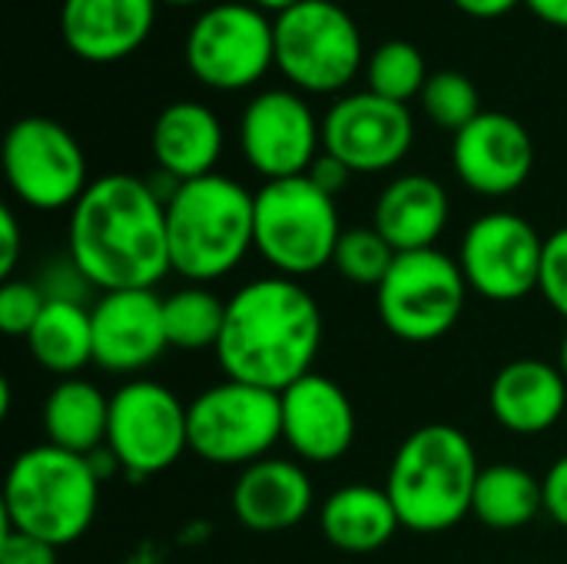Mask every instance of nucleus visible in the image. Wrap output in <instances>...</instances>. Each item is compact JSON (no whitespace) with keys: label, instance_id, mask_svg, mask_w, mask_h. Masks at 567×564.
<instances>
[{"label":"nucleus","instance_id":"20e7f679","mask_svg":"<svg viewBox=\"0 0 567 564\" xmlns=\"http://www.w3.org/2000/svg\"><path fill=\"white\" fill-rule=\"evenodd\" d=\"M169 269L186 283H216L256 249V193L223 173L179 183L166 199Z\"/></svg>","mask_w":567,"mask_h":564},{"label":"nucleus","instance_id":"a211bd4d","mask_svg":"<svg viewBox=\"0 0 567 564\" xmlns=\"http://www.w3.org/2000/svg\"><path fill=\"white\" fill-rule=\"evenodd\" d=\"M282 399V442L312 465H332L349 455L355 442V409L339 382L309 372Z\"/></svg>","mask_w":567,"mask_h":564},{"label":"nucleus","instance_id":"4c0bfd02","mask_svg":"<svg viewBox=\"0 0 567 564\" xmlns=\"http://www.w3.org/2000/svg\"><path fill=\"white\" fill-rule=\"evenodd\" d=\"M462 13L468 17H478V20H495L502 13H508L512 7L525 3V0H452Z\"/></svg>","mask_w":567,"mask_h":564},{"label":"nucleus","instance_id":"9d476101","mask_svg":"<svg viewBox=\"0 0 567 564\" xmlns=\"http://www.w3.org/2000/svg\"><path fill=\"white\" fill-rule=\"evenodd\" d=\"M183 57L189 73L209 90H249L276 66L272 17L243 0L213 3L186 30Z\"/></svg>","mask_w":567,"mask_h":564},{"label":"nucleus","instance_id":"f03ea898","mask_svg":"<svg viewBox=\"0 0 567 564\" xmlns=\"http://www.w3.org/2000/svg\"><path fill=\"white\" fill-rule=\"evenodd\" d=\"M322 349V309L289 276L246 283L226 302V326L216 346L226 379L286 392L309 372Z\"/></svg>","mask_w":567,"mask_h":564},{"label":"nucleus","instance_id":"58836bf2","mask_svg":"<svg viewBox=\"0 0 567 564\" xmlns=\"http://www.w3.org/2000/svg\"><path fill=\"white\" fill-rule=\"evenodd\" d=\"M532 7V13L548 23V27H558L567 30V0H525Z\"/></svg>","mask_w":567,"mask_h":564},{"label":"nucleus","instance_id":"c756f323","mask_svg":"<svg viewBox=\"0 0 567 564\" xmlns=\"http://www.w3.org/2000/svg\"><path fill=\"white\" fill-rule=\"evenodd\" d=\"M419 100H422L425 116L439 130H449V133L465 130L482 113L478 86L465 73H458V70H439V73H432Z\"/></svg>","mask_w":567,"mask_h":564},{"label":"nucleus","instance_id":"6ab92c4d","mask_svg":"<svg viewBox=\"0 0 567 564\" xmlns=\"http://www.w3.org/2000/svg\"><path fill=\"white\" fill-rule=\"evenodd\" d=\"M156 3L159 0H63V43L86 63H116L146 43L156 23Z\"/></svg>","mask_w":567,"mask_h":564},{"label":"nucleus","instance_id":"7ed1b4c3","mask_svg":"<svg viewBox=\"0 0 567 564\" xmlns=\"http://www.w3.org/2000/svg\"><path fill=\"white\" fill-rule=\"evenodd\" d=\"M478 475L482 465L472 439L455 425L432 422L405 435L395 449L385 492L402 529L415 535H439L472 515Z\"/></svg>","mask_w":567,"mask_h":564},{"label":"nucleus","instance_id":"ddd939ff","mask_svg":"<svg viewBox=\"0 0 567 564\" xmlns=\"http://www.w3.org/2000/svg\"><path fill=\"white\" fill-rule=\"evenodd\" d=\"M545 236L518 213L478 216L458 246V266L472 293L488 302H522L538 293Z\"/></svg>","mask_w":567,"mask_h":564},{"label":"nucleus","instance_id":"f704fd0d","mask_svg":"<svg viewBox=\"0 0 567 564\" xmlns=\"http://www.w3.org/2000/svg\"><path fill=\"white\" fill-rule=\"evenodd\" d=\"M545 489V515L567 529V455H561L542 479Z\"/></svg>","mask_w":567,"mask_h":564},{"label":"nucleus","instance_id":"b1692460","mask_svg":"<svg viewBox=\"0 0 567 564\" xmlns=\"http://www.w3.org/2000/svg\"><path fill=\"white\" fill-rule=\"evenodd\" d=\"M319 525H322L326 542L336 545L339 552H349V555L379 552L402 529L399 512H395L385 485L372 489L362 482L336 489L319 509Z\"/></svg>","mask_w":567,"mask_h":564},{"label":"nucleus","instance_id":"0eeeda50","mask_svg":"<svg viewBox=\"0 0 567 564\" xmlns=\"http://www.w3.org/2000/svg\"><path fill=\"white\" fill-rule=\"evenodd\" d=\"M186 429L199 462L246 469L282 442V399L272 389L223 379L186 406Z\"/></svg>","mask_w":567,"mask_h":564},{"label":"nucleus","instance_id":"dca6fc26","mask_svg":"<svg viewBox=\"0 0 567 564\" xmlns=\"http://www.w3.org/2000/svg\"><path fill=\"white\" fill-rule=\"evenodd\" d=\"M452 166L458 180L488 199L518 193L535 170V140L508 113L482 110L452 140Z\"/></svg>","mask_w":567,"mask_h":564},{"label":"nucleus","instance_id":"aec40b11","mask_svg":"<svg viewBox=\"0 0 567 564\" xmlns=\"http://www.w3.org/2000/svg\"><path fill=\"white\" fill-rule=\"evenodd\" d=\"M316 492L309 472L292 459H262L246 465L233 485L229 505L243 529L276 535L296 529L312 512Z\"/></svg>","mask_w":567,"mask_h":564},{"label":"nucleus","instance_id":"f8f14e48","mask_svg":"<svg viewBox=\"0 0 567 564\" xmlns=\"http://www.w3.org/2000/svg\"><path fill=\"white\" fill-rule=\"evenodd\" d=\"M106 452L116 465L133 475H159L189 452L186 406L173 389L153 379L123 382L110 396Z\"/></svg>","mask_w":567,"mask_h":564},{"label":"nucleus","instance_id":"6e6552de","mask_svg":"<svg viewBox=\"0 0 567 564\" xmlns=\"http://www.w3.org/2000/svg\"><path fill=\"white\" fill-rule=\"evenodd\" d=\"M276 70L302 93H339L362 70V33L336 0H299L272 17Z\"/></svg>","mask_w":567,"mask_h":564},{"label":"nucleus","instance_id":"9b49d317","mask_svg":"<svg viewBox=\"0 0 567 564\" xmlns=\"http://www.w3.org/2000/svg\"><path fill=\"white\" fill-rule=\"evenodd\" d=\"M3 176L13 196L40 213L73 209L90 186L83 146L50 116H20L7 130Z\"/></svg>","mask_w":567,"mask_h":564},{"label":"nucleus","instance_id":"2eb2a0df","mask_svg":"<svg viewBox=\"0 0 567 564\" xmlns=\"http://www.w3.org/2000/svg\"><path fill=\"white\" fill-rule=\"evenodd\" d=\"M415 140V123L405 103L385 96L349 93L322 116V150L342 160L352 173H385L399 166Z\"/></svg>","mask_w":567,"mask_h":564},{"label":"nucleus","instance_id":"39448f33","mask_svg":"<svg viewBox=\"0 0 567 564\" xmlns=\"http://www.w3.org/2000/svg\"><path fill=\"white\" fill-rule=\"evenodd\" d=\"M100 475L90 455L63 452L50 442L23 449L3 482V529L50 542H80L100 505Z\"/></svg>","mask_w":567,"mask_h":564},{"label":"nucleus","instance_id":"f257e3e1","mask_svg":"<svg viewBox=\"0 0 567 564\" xmlns=\"http://www.w3.org/2000/svg\"><path fill=\"white\" fill-rule=\"evenodd\" d=\"M66 256L100 293L153 289L169 269L166 203L130 173L90 180L70 209Z\"/></svg>","mask_w":567,"mask_h":564},{"label":"nucleus","instance_id":"412c9836","mask_svg":"<svg viewBox=\"0 0 567 564\" xmlns=\"http://www.w3.org/2000/svg\"><path fill=\"white\" fill-rule=\"evenodd\" d=\"M495 422L512 435H542L567 409L565 372L545 359H515L502 366L488 389Z\"/></svg>","mask_w":567,"mask_h":564},{"label":"nucleus","instance_id":"e433bc0d","mask_svg":"<svg viewBox=\"0 0 567 564\" xmlns=\"http://www.w3.org/2000/svg\"><path fill=\"white\" fill-rule=\"evenodd\" d=\"M20 249H23L20 223H17V216H13V209L3 206V209H0V276H3V279H10V273L17 269Z\"/></svg>","mask_w":567,"mask_h":564},{"label":"nucleus","instance_id":"72a5a7b5","mask_svg":"<svg viewBox=\"0 0 567 564\" xmlns=\"http://www.w3.org/2000/svg\"><path fill=\"white\" fill-rule=\"evenodd\" d=\"M56 552L50 542L3 529L0 535V564H56Z\"/></svg>","mask_w":567,"mask_h":564},{"label":"nucleus","instance_id":"c9c22d12","mask_svg":"<svg viewBox=\"0 0 567 564\" xmlns=\"http://www.w3.org/2000/svg\"><path fill=\"white\" fill-rule=\"evenodd\" d=\"M306 176H309L319 189H326L329 196H339V193L349 186L352 170H349L342 160H336L332 153H326V150H322V153L316 156V163L309 166V173H306Z\"/></svg>","mask_w":567,"mask_h":564},{"label":"nucleus","instance_id":"ea45409f","mask_svg":"<svg viewBox=\"0 0 567 564\" xmlns=\"http://www.w3.org/2000/svg\"><path fill=\"white\" fill-rule=\"evenodd\" d=\"M246 3H252V7H259L262 13H282V10H289V7H296L299 0H246Z\"/></svg>","mask_w":567,"mask_h":564},{"label":"nucleus","instance_id":"393cba45","mask_svg":"<svg viewBox=\"0 0 567 564\" xmlns=\"http://www.w3.org/2000/svg\"><path fill=\"white\" fill-rule=\"evenodd\" d=\"M40 425L50 445L73 455H93L106 445L110 399L80 376L60 379L43 399Z\"/></svg>","mask_w":567,"mask_h":564},{"label":"nucleus","instance_id":"a878e982","mask_svg":"<svg viewBox=\"0 0 567 564\" xmlns=\"http://www.w3.org/2000/svg\"><path fill=\"white\" fill-rule=\"evenodd\" d=\"M27 349L40 369L73 379L93 362V312L80 299H47Z\"/></svg>","mask_w":567,"mask_h":564},{"label":"nucleus","instance_id":"473e14b6","mask_svg":"<svg viewBox=\"0 0 567 564\" xmlns=\"http://www.w3.org/2000/svg\"><path fill=\"white\" fill-rule=\"evenodd\" d=\"M542 299L567 319V226L545 239V259H542V279H538Z\"/></svg>","mask_w":567,"mask_h":564},{"label":"nucleus","instance_id":"7c9ffc66","mask_svg":"<svg viewBox=\"0 0 567 564\" xmlns=\"http://www.w3.org/2000/svg\"><path fill=\"white\" fill-rule=\"evenodd\" d=\"M395 256L399 253L382 239V233L375 226H355V229L342 233L336 256H332V266L342 279H349L355 286H375L379 289V283L392 269Z\"/></svg>","mask_w":567,"mask_h":564},{"label":"nucleus","instance_id":"1a4fd4ad","mask_svg":"<svg viewBox=\"0 0 567 564\" xmlns=\"http://www.w3.org/2000/svg\"><path fill=\"white\" fill-rule=\"evenodd\" d=\"M468 299V283L458 259L442 249L399 253L375 289L382 326L402 342H435L449 336Z\"/></svg>","mask_w":567,"mask_h":564},{"label":"nucleus","instance_id":"2f4dec72","mask_svg":"<svg viewBox=\"0 0 567 564\" xmlns=\"http://www.w3.org/2000/svg\"><path fill=\"white\" fill-rule=\"evenodd\" d=\"M47 306V293L30 279H3L0 286V329L13 339H27Z\"/></svg>","mask_w":567,"mask_h":564},{"label":"nucleus","instance_id":"a19ab883","mask_svg":"<svg viewBox=\"0 0 567 564\" xmlns=\"http://www.w3.org/2000/svg\"><path fill=\"white\" fill-rule=\"evenodd\" d=\"M558 369L565 372V379H567V332H565V339H561V349H558Z\"/></svg>","mask_w":567,"mask_h":564},{"label":"nucleus","instance_id":"4468645a","mask_svg":"<svg viewBox=\"0 0 567 564\" xmlns=\"http://www.w3.org/2000/svg\"><path fill=\"white\" fill-rule=\"evenodd\" d=\"M322 123L296 90H266L239 116V146L246 163L272 180L306 176L319 156Z\"/></svg>","mask_w":567,"mask_h":564},{"label":"nucleus","instance_id":"cd10ccee","mask_svg":"<svg viewBox=\"0 0 567 564\" xmlns=\"http://www.w3.org/2000/svg\"><path fill=\"white\" fill-rule=\"evenodd\" d=\"M163 326H166L169 349H183V352L216 349L226 326V302L213 289L189 283L163 299Z\"/></svg>","mask_w":567,"mask_h":564},{"label":"nucleus","instance_id":"79ce46f5","mask_svg":"<svg viewBox=\"0 0 567 564\" xmlns=\"http://www.w3.org/2000/svg\"><path fill=\"white\" fill-rule=\"evenodd\" d=\"M159 3H173V7H196V3H206V0H159Z\"/></svg>","mask_w":567,"mask_h":564},{"label":"nucleus","instance_id":"423d86ee","mask_svg":"<svg viewBox=\"0 0 567 564\" xmlns=\"http://www.w3.org/2000/svg\"><path fill=\"white\" fill-rule=\"evenodd\" d=\"M342 233L336 196L309 176L272 180L256 193V253L276 276L302 279L332 266Z\"/></svg>","mask_w":567,"mask_h":564},{"label":"nucleus","instance_id":"f3484780","mask_svg":"<svg viewBox=\"0 0 567 564\" xmlns=\"http://www.w3.org/2000/svg\"><path fill=\"white\" fill-rule=\"evenodd\" d=\"M90 312L93 362L106 372H143L169 349L163 326V299L153 289L103 293Z\"/></svg>","mask_w":567,"mask_h":564},{"label":"nucleus","instance_id":"c85d7f7f","mask_svg":"<svg viewBox=\"0 0 567 564\" xmlns=\"http://www.w3.org/2000/svg\"><path fill=\"white\" fill-rule=\"evenodd\" d=\"M365 80L375 96H385L392 103H405L412 96H422L429 76H425V57L409 40H385L365 63Z\"/></svg>","mask_w":567,"mask_h":564},{"label":"nucleus","instance_id":"bb28decb","mask_svg":"<svg viewBox=\"0 0 567 564\" xmlns=\"http://www.w3.org/2000/svg\"><path fill=\"white\" fill-rule=\"evenodd\" d=\"M545 512V489L542 479H535L522 465H488L478 475L472 515L495 532H515L535 522Z\"/></svg>","mask_w":567,"mask_h":564},{"label":"nucleus","instance_id":"4be33fe9","mask_svg":"<svg viewBox=\"0 0 567 564\" xmlns=\"http://www.w3.org/2000/svg\"><path fill=\"white\" fill-rule=\"evenodd\" d=\"M223 143L226 136L219 116L196 100H176L163 106L150 130V150L156 170L176 176L179 183L216 173Z\"/></svg>","mask_w":567,"mask_h":564},{"label":"nucleus","instance_id":"5701e85b","mask_svg":"<svg viewBox=\"0 0 567 564\" xmlns=\"http://www.w3.org/2000/svg\"><path fill=\"white\" fill-rule=\"evenodd\" d=\"M449 213L452 203L439 180L425 173H405L379 193L372 226L395 253H415L439 243L449 226Z\"/></svg>","mask_w":567,"mask_h":564}]
</instances>
